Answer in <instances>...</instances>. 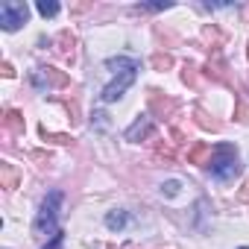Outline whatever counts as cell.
Listing matches in <instances>:
<instances>
[{
  "mask_svg": "<svg viewBox=\"0 0 249 249\" xmlns=\"http://www.w3.org/2000/svg\"><path fill=\"white\" fill-rule=\"evenodd\" d=\"M240 249H249V246H240Z\"/></svg>",
  "mask_w": 249,
  "mask_h": 249,
  "instance_id": "30",
  "label": "cell"
},
{
  "mask_svg": "<svg viewBox=\"0 0 249 249\" xmlns=\"http://www.w3.org/2000/svg\"><path fill=\"white\" fill-rule=\"evenodd\" d=\"M173 3H144L138 6V12H161V9H170Z\"/></svg>",
  "mask_w": 249,
  "mask_h": 249,
  "instance_id": "23",
  "label": "cell"
},
{
  "mask_svg": "<svg viewBox=\"0 0 249 249\" xmlns=\"http://www.w3.org/2000/svg\"><path fill=\"white\" fill-rule=\"evenodd\" d=\"M59 3H56V0H38V12L44 15V18H53V15H59Z\"/></svg>",
  "mask_w": 249,
  "mask_h": 249,
  "instance_id": "18",
  "label": "cell"
},
{
  "mask_svg": "<svg viewBox=\"0 0 249 249\" xmlns=\"http://www.w3.org/2000/svg\"><path fill=\"white\" fill-rule=\"evenodd\" d=\"M202 36H205L208 41H214V47H217V44H220V41L226 38V36H223V33L217 30V27H205V30H202Z\"/></svg>",
  "mask_w": 249,
  "mask_h": 249,
  "instance_id": "21",
  "label": "cell"
},
{
  "mask_svg": "<svg viewBox=\"0 0 249 249\" xmlns=\"http://www.w3.org/2000/svg\"><path fill=\"white\" fill-rule=\"evenodd\" d=\"M106 68L117 71V76H114V79L103 88L100 100H103V103H114V100H120V97H123V91H126V88L135 82L138 59H123V56H117V59H108V62H106Z\"/></svg>",
  "mask_w": 249,
  "mask_h": 249,
  "instance_id": "1",
  "label": "cell"
},
{
  "mask_svg": "<svg viewBox=\"0 0 249 249\" xmlns=\"http://www.w3.org/2000/svg\"><path fill=\"white\" fill-rule=\"evenodd\" d=\"M246 21H249V6H246Z\"/></svg>",
  "mask_w": 249,
  "mask_h": 249,
  "instance_id": "28",
  "label": "cell"
},
{
  "mask_svg": "<svg viewBox=\"0 0 249 249\" xmlns=\"http://www.w3.org/2000/svg\"><path fill=\"white\" fill-rule=\"evenodd\" d=\"M0 73H3L6 79H12V76H15V68H12V62H3V65H0Z\"/></svg>",
  "mask_w": 249,
  "mask_h": 249,
  "instance_id": "25",
  "label": "cell"
},
{
  "mask_svg": "<svg viewBox=\"0 0 249 249\" xmlns=\"http://www.w3.org/2000/svg\"><path fill=\"white\" fill-rule=\"evenodd\" d=\"M59 205H62V194H59V191L47 194V199L41 202V208H38V217H36V223H33V231H36V237L56 234V217H59Z\"/></svg>",
  "mask_w": 249,
  "mask_h": 249,
  "instance_id": "3",
  "label": "cell"
},
{
  "mask_svg": "<svg viewBox=\"0 0 249 249\" xmlns=\"http://www.w3.org/2000/svg\"><path fill=\"white\" fill-rule=\"evenodd\" d=\"M211 176L220 182H229L240 173V159H237V147L234 144H217L211 150Z\"/></svg>",
  "mask_w": 249,
  "mask_h": 249,
  "instance_id": "2",
  "label": "cell"
},
{
  "mask_svg": "<svg viewBox=\"0 0 249 249\" xmlns=\"http://www.w3.org/2000/svg\"><path fill=\"white\" fill-rule=\"evenodd\" d=\"M234 120H240V123H249V103L237 94L234 97Z\"/></svg>",
  "mask_w": 249,
  "mask_h": 249,
  "instance_id": "16",
  "label": "cell"
},
{
  "mask_svg": "<svg viewBox=\"0 0 249 249\" xmlns=\"http://www.w3.org/2000/svg\"><path fill=\"white\" fill-rule=\"evenodd\" d=\"M56 53H62V56H73V47H76V36L71 33V30H62L59 36H56Z\"/></svg>",
  "mask_w": 249,
  "mask_h": 249,
  "instance_id": "13",
  "label": "cell"
},
{
  "mask_svg": "<svg viewBox=\"0 0 249 249\" xmlns=\"http://www.w3.org/2000/svg\"><path fill=\"white\" fill-rule=\"evenodd\" d=\"M41 138H44V141H53V144H62V147L73 144V138H71V135H53V132H47L44 126H41Z\"/></svg>",
  "mask_w": 249,
  "mask_h": 249,
  "instance_id": "20",
  "label": "cell"
},
{
  "mask_svg": "<svg viewBox=\"0 0 249 249\" xmlns=\"http://www.w3.org/2000/svg\"><path fill=\"white\" fill-rule=\"evenodd\" d=\"M62 240H65V234H62V231H56V234H53V240H50L44 249H59V246H62Z\"/></svg>",
  "mask_w": 249,
  "mask_h": 249,
  "instance_id": "24",
  "label": "cell"
},
{
  "mask_svg": "<svg viewBox=\"0 0 249 249\" xmlns=\"http://www.w3.org/2000/svg\"><path fill=\"white\" fill-rule=\"evenodd\" d=\"M3 129L12 135H24V114L18 108H6L3 111Z\"/></svg>",
  "mask_w": 249,
  "mask_h": 249,
  "instance_id": "10",
  "label": "cell"
},
{
  "mask_svg": "<svg viewBox=\"0 0 249 249\" xmlns=\"http://www.w3.org/2000/svg\"><path fill=\"white\" fill-rule=\"evenodd\" d=\"M150 135H153V117H147V114H138V120L126 129V141H132V144H138Z\"/></svg>",
  "mask_w": 249,
  "mask_h": 249,
  "instance_id": "7",
  "label": "cell"
},
{
  "mask_svg": "<svg viewBox=\"0 0 249 249\" xmlns=\"http://www.w3.org/2000/svg\"><path fill=\"white\" fill-rule=\"evenodd\" d=\"M205 73H208L211 79L223 82V85H234V82H231V76H229V62L223 59V53H220V50H214V53H211V59H208V65H205Z\"/></svg>",
  "mask_w": 249,
  "mask_h": 249,
  "instance_id": "6",
  "label": "cell"
},
{
  "mask_svg": "<svg viewBox=\"0 0 249 249\" xmlns=\"http://www.w3.org/2000/svg\"><path fill=\"white\" fill-rule=\"evenodd\" d=\"M237 202H249V182H243V188L237 191Z\"/></svg>",
  "mask_w": 249,
  "mask_h": 249,
  "instance_id": "26",
  "label": "cell"
},
{
  "mask_svg": "<svg viewBox=\"0 0 249 249\" xmlns=\"http://www.w3.org/2000/svg\"><path fill=\"white\" fill-rule=\"evenodd\" d=\"M156 159H164L167 164L176 159V153H173V147L170 144H161V141H156Z\"/></svg>",
  "mask_w": 249,
  "mask_h": 249,
  "instance_id": "19",
  "label": "cell"
},
{
  "mask_svg": "<svg viewBox=\"0 0 249 249\" xmlns=\"http://www.w3.org/2000/svg\"><path fill=\"white\" fill-rule=\"evenodd\" d=\"M194 120H196V126L205 129V132H220V120H214V117H211L205 108H199V106L194 108Z\"/></svg>",
  "mask_w": 249,
  "mask_h": 249,
  "instance_id": "12",
  "label": "cell"
},
{
  "mask_svg": "<svg viewBox=\"0 0 249 249\" xmlns=\"http://www.w3.org/2000/svg\"><path fill=\"white\" fill-rule=\"evenodd\" d=\"M182 82H185V85H191V88H196V85H199V76H196V65L185 62V68H182Z\"/></svg>",
  "mask_w": 249,
  "mask_h": 249,
  "instance_id": "17",
  "label": "cell"
},
{
  "mask_svg": "<svg viewBox=\"0 0 249 249\" xmlns=\"http://www.w3.org/2000/svg\"><path fill=\"white\" fill-rule=\"evenodd\" d=\"M106 226H108L111 231H120L123 226H126V211H117V208L108 211V214H106Z\"/></svg>",
  "mask_w": 249,
  "mask_h": 249,
  "instance_id": "14",
  "label": "cell"
},
{
  "mask_svg": "<svg viewBox=\"0 0 249 249\" xmlns=\"http://www.w3.org/2000/svg\"><path fill=\"white\" fill-rule=\"evenodd\" d=\"M21 182V170L9 161H0V188H6V191H15Z\"/></svg>",
  "mask_w": 249,
  "mask_h": 249,
  "instance_id": "9",
  "label": "cell"
},
{
  "mask_svg": "<svg viewBox=\"0 0 249 249\" xmlns=\"http://www.w3.org/2000/svg\"><path fill=\"white\" fill-rule=\"evenodd\" d=\"M179 188H182V185H179L176 179H170V182H164V185H161V194H164V196H176V194H179Z\"/></svg>",
  "mask_w": 249,
  "mask_h": 249,
  "instance_id": "22",
  "label": "cell"
},
{
  "mask_svg": "<svg viewBox=\"0 0 249 249\" xmlns=\"http://www.w3.org/2000/svg\"><path fill=\"white\" fill-rule=\"evenodd\" d=\"M246 56H249V44H246Z\"/></svg>",
  "mask_w": 249,
  "mask_h": 249,
  "instance_id": "29",
  "label": "cell"
},
{
  "mask_svg": "<svg viewBox=\"0 0 249 249\" xmlns=\"http://www.w3.org/2000/svg\"><path fill=\"white\" fill-rule=\"evenodd\" d=\"M30 18V6L21 3V0H6V3H0V27L6 33H15L21 24H27Z\"/></svg>",
  "mask_w": 249,
  "mask_h": 249,
  "instance_id": "4",
  "label": "cell"
},
{
  "mask_svg": "<svg viewBox=\"0 0 249 249\" xmlns=\"http://www.w3.org/2000/svg\"><path fill=\"white\" fill-rule=\"evenodd\" d=\"M147 106H150V114H153V117H159V120L170 117V114L179 108V103H176L173 97L161 94L159 88H150V91H147Z\"/></svg>",
  "mask_w": 249,
  "mask_h": 249,
  "instance_id": "5",
  "label": "cell"
},
{
  "mask_svg": "<svg viewBox=\"0 0 249 249\" xmlns=\"http://www.w3.org/2000/svg\"><path fill=\"white\" fill-rule=\"evenodd\" d=\"M94 117H97V126H100V129H108V120H106L108 114H103V111H97Z\"/></svg>",
  "mask_w": 249,
  "mask_h": 249,
  "instance_id": "27",
  "label": "cell"
},
{
  "mask_svg": "<svg viewBox=\"0 0 249 249\" xmlns=\"http://www.w3.org/2000/svg\"><path fill=\"white\" fill-rule=\"evenodd\" d=\"M150 65H153L156 71H170V68H173V56H170V53H153Z\"/></svg>",
  "mask_w": 249,
  "mask_h": 249,
  "instance_id": "15",
  "label": "cell"
},
{
  "mask_svg": "<svg viewBox=\"0 0 249 249\" xmlns=\"http://www.w3.org/2000/svg\"><path fill=\"white\" fill-rule=\"evenodd\" d=\"M188 164H196V167H205V164H211V147H208L205 141H196V144H191V150H188Z\"/></svg>",
  "mask_w": 249,
  "mask_h": 249,
  "instance_id": "8",
  "label": "cell"
},
{
  "mask_svg": "<svg viewBox=\"0 0 249 249\" xmlns=\"http://www.w3.org/2000/svg\"><path fill=\"white\" fill-rule=\"evenodd\" d=\"M41 76H44V82L53 85V88H68V85H71V76H68L65 71H59V68H41Z\"/></svg>",
  "mask_w": 249,
  "mask_h": 249,
  "instance_id": "11",
  "label": "cell"
}]
</instances>
